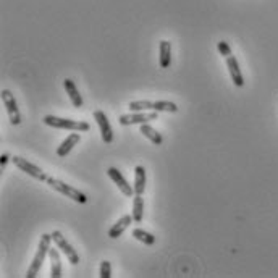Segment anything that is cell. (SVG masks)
I'll use <instances>...</instances> for the list:
<instances>
[{"instance_id": "cell-15", "label": "cell", "mask_w": 278, "mask_h": 278, "mask_svg": "<svg viewBox=\"0 0 278 278\" xmlns=\"http://www.w3.org/2000/svg\"><path fill=\"white\" fill-rule=\"evenodd\" d=\"M49 259H50V276L52 278H60L62 276V261H60L59 249L50 248Z\"/></svg>"}, {"instance_id": "cell-20", "label": "cell", "mask_w": 278, "mask_h": 278, "mask_svg": "<svg viewBox=\"0 0 278 278\" xmlns=\"http://www.w3.org/2000/svg\"><path fill=\"white\" fill-rule=\"evenodd\" d=\"M155 112H170V114H176L178 112V105L172 101H157L154 102V108Z\"/></svg>"}, {"instance_id": "cell-13", "label": "cell", "mask_w": 278, "mask_h": 278, "mask_svg": "<svg viewBox=\"0 0 278 278\" xmlns=\"http://www.w3.org/2000/svg\"><path fill=\"white\" fill-rule=\"evenodd\" d=\"M80 139H81V136H80V131L78 133H71V135L66 138L60 146L57 147V155L59 157H66L71 151H73V147L76 146L78 142H80Z\"/></svg>"}, {"instance_id": "cell-4", "label": "cell", "mask_w": 278, "mask_h": 278, "mask_svg": "<svg viewBox=\"0 0 278 278\" xmlns=\"http://www.w3.org/2000/svg\"><path fill=\"white\" fill-rule=\"evenodd\" d=\"M12 162L15 163L16 169H20L21 172H25L31 178H34V180H38V181H47L49 176L46 175V172H44L42 169H39L38 165L31 163L28 159H23V157H18V155H15V157H12Z\"/></svg>"}, {"instance_id": "cell-23", "label": "cell", "mask_w": 278, "mask_h": 278, "mask_svg": "<svg viewBox=\"0 0 278 278\" xmlns=\"http://www.w3.org/2000/svg\"><path fill=\"white\" fill-rule=\"evenodd\" d=\"M217 50L220 52L221 57H225V59H228L230 55H231V47L228 46V42H225V41L217 42Z\"/></svg>"}, {"instance_id": "cell-11", "label": "cell", "mask_w": 278, "mask_h": 278, "mask_svg": "<svg viewBox=\"0 0 278 278\" xmlns=\"http://www.w3.org/2000/svg\"><path fill=\"white\" fill-rule=\"evenodd\" d=\"M63 87H65L66 94H68L71 104H73L76 108L83 107V104H84V102H83V96L80 94V91H78V87H76L75 81L70 80V78H66V80L63 81Z\"/></svg>"}, {"instance_id": "cell-7", "label": "cell", "mask_w": 278, "mask_h": 278, "mask_svg": "<svg viewBox=\"0 0 278 278\" xmlns=\"http://www.w3.org/2000/svg\"><path fill=\"white\" fill-rule=\"evenodd\" d=\"M2 102L7 108V114L10 117V121L12 125H20L21 123V115H20V110H18V104H16V99L12 94V91L8 89H4L2 91Z\"/></svg>"}, {"instance_id": "cell-1", "label": "cell", "mask_w": 278, "mask_h": 278, "mask_svg": "<svg viewBox=\"0 0 278 278\" xmlns=\"http://www.w3.org/2000/svg\"><path fill=\"white\" fill-rule=\"evenodd\" d=\"M52 235H47V233H44V235L41 236L39 239V246H38V252L34 255V259H32L29 269H28V273H26V278H34L38 276L41 267L44 264V261H46V257L49 255V251H50V243H52Z\"/></svg>"}, {"instance_id": "cell-12", "label": "cell", "mask_w": 278, "mask_h": 278, "mask_svg": "<svg viewBox=\"0 0 278 278\" xmlns=\"http://www.w3.org/2000/svg\"><path fill=\"white\" fill-rule=\"evenodd\" d=\"M131 221H135L133 220V215H123L112 228L108 230V238L117 239L118 236H121L128 230V227L131 225Z\"/></svg>"}, {"instance_id": "cell-10", "label": "cell", "mask_w": 278, "mask_h": 278, "mask_svg": "<svg viewBox=\"0 0 278 278\" xmlns=\"http://www.w3.org/2000/svg\"><path fill=\"white\" fill-rule=\"evenodd\" d=\"M227 66H228V71H230L233 84H235L236 87H243L244 86V78H243V73L239 70V63H238L235 55H230V57L227 59Z\"/></svg>"}, {"instance_id": "cell-21", "label": "cell", "mask_w": 278, "mask_h": 278, "mask_svg": "<svg viewBox=\"0 0 278 278\" xmlns=\"http://www.w3.org/2000/svg\"><path fill=\"white\" fill-rule=\"evenodd\" d=\"M128 108L131 112H146V110L154 108V102L152 101H133L128 104Z\"/></svg>"}, {"instance_id": "cell-3", "label": "cell", "mask_w": 278, "mask_h": 278, "mask_svg": "<svg viewBox=\"0 0 278 278\" xmlns=\"http://www.w3.org/2000/svg\"><path fill=\"white\" fill-rule=\"evenodd\" d=\"M46 183L52 188V190H55L57 193H60V194H63L66 197H70L71 201H75L78 204H86L87 202V196L84 193H81L80 190H76V188H73L71 184H66L62 180H57V178L49 176Z\"/></svg>"}, {"instance_id": "cell-19", "label": "cell", "mask_w": 278, "mask_h": 278, "mask_svg": "<svg viewBox=\"0 0 278 278\" xmlns=\"http://www.w3.org/2000/svg\"><path fill=\"white\" fill-rule=\"evenodd\" d=\"M131 235H133V238H135V239H138V241L146 244V246H152V244H155V236L152 235V233H149V231H144L141 228H135Z\"/></svg>"}, {"instance_id": "cell-5", "label": "cell", "mask_w": 278, "mask_h": 278, "mask_svg": "<svg viewBox=\"0 0 278 278\" xmlns=\"http://www.w3.org/2000/svg\"><path fill=\"white\" fill-rule=\"evenodd\" d=\"M52 235V239H53V243L57 244V248L66 255V259H68V262L70 264H73V265H76L78 262H80V254L76 252V249H73V246L71 244L66 241V238L62 235V231H59V230H55V231H52L50 233Z\"/></svg>"}, {"instance_id": "cell-22", "label": "cell", "mask_w": 278, "mask_h": 278, "mask_svg": "<svg viewBox=\"0 0 278 278\" xmlns=\"http://www.w3.org/2000/svg\"><path fill=\"white\" fill-rule=\"evenodd\" d=\"M99 276H101V278H110V276H112V264H110L108 261L101 262V272H99Z\"/></svg>"}, {"instance_id": "cell-18", "label": "cell", "mask_w": 278, "mask_h": 278, "mask_svg": "<svg viewBox=\"0 0 278 278\" xmlns=\"http://www.w3.org/2000/svg\"><path fill=\"white\" fill-rule=\"evenodd\" d=\"M133 220L136 224H141L144 218V201H142V194H135V199H133V210H131Z\"/></svg>"}, {"instance_id": "cell-2", "label": "cell", "mask_w": 278, "mask_h": 278, "mask_svg": "<svg viewBox=\"0 0 278 278\" xmlns=\"http://www.w3.org/2000/svg\"><path fill=\"white\" fill-rule=\"evenodd\" d=\"M42 121L47 126L55 128V129H70V131H80V133H86L91 129V125H89L87 121H76V120L60 118L53 115H46Z\"/></svg>"}, {"instance_id": "cell-24", "label": "cell", "mask_w": 278, "mask_h": 278, "mask_svg": "<svg viewBox=\"0 0 278 278\" xmlns=\"http://www.w3.org/2000/svg\"><path fill=\"white\" fill-rule=\"evenodd\" d=\"M8 160H10V155H8V154H2V155H0V169L5 170V165H7Z\"/></svg>"}, {"instance_id": "cell-6", "label": "cell", "mask_w": 278, "mask_h": 278, "mask_svg": "<svg viewBox=\"0 0 278 278\" xmlns=\"http://www.w3.org/2000/svg\"><path fill=\"white\" fill-rule=\"evenodd\" d=\"M157 115L159 112H151V114H146V112H131L128 115H121L118 118V123L121 126H129V125H144V123H151V121L157 120Z\"/></svg>"}, {"instance_id": "cell-16", "label": "cell", "mask_w": 278, "mask_h": 278, "mask_svg": "<svg viewBox=\"0 0 278 278\" xmlns=\"http://www.w3.org/2000/svg\"><path fill=\"white\" fill-rule=\"evenodd\" d=\"M160 57H159V63H160V68H169L170 63H172V46L169 41H160Z\"/></svg>"}, {"instance_id": "cell-17", "label": "cell", "mask_w": 278, "mask_h": 278, "mask_svg": "<svg viewBox=\"0 0 278 278\" xmlns=\"http://www.w3.org/2000/svg\"><path fill=\"white\" fill-rule=\"evenodd\" d=\"M141 133H142V135L146 136L152 144H155V146H162V142H163L162 135H160L157 129H154L149 123L141 125Z\"/></svg>"}, {"instance_id": "cell-14", "label": "cell", "mask_w": 278, "mask_h": 278, "mask_svg": "<svg viewBox=\"0 0 278 278\" xmlns=\"http://www.w3.org/2000/svg\"><path fill=\"white\" fill-rule=\"evenodd\" d=\"M146 183H147V175H146V169L142 165H138L135 169V193L136 194H144V190H146Z\"/></svg>"}, {"instance_id": "cell-9", "label": "cell", "mask_w": 278, "mask_h": 278, "mask_svg": "<svg viewBox=\"0 0 278 278\" xmlns=\"http://www.w3.org/2000/svg\"><path fill=\"white\" fill-rule=\"evenodd\" d=\"M94 120L97 121L99 129H101L102 141L105 144H112L114 142V131H112V126H110V121H108L105 112H102V110H96V112H94Z\"/></svg>"}, {"instance_id": "cell-8", "label": "cell", "mask_w": 278, "mask_h": 278, "mask_svg": "<svg viewBox=\"0 0 278 278\" xmlns=\"http://www.w3.org/2000/svg\"><path fill=\"white\" fill-rule=\"evenodd\" d=\"M107 175H108V178L112 180L117 186H118V190L123 193L126 197H135V188H133L128 181H126V178L121 175L120 172H118V169H115V166H110V169L107 170Z\"/></svg>"}]
</instances>
